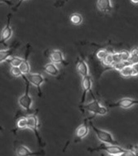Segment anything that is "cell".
<instances>
[{"label":"cell","mask_w":138,"mask_h":156,"mask_svg":"<svg viewBox=\"0 0 138 156\" xmlns=\"http://www.w3.org/2000/svg\"><path fill=\"white\" fill-rule=\"evenodd\" d=\"M90 152L104 151L112 156H134L131 150L124 149L119 145L114 144H102V145L96 148H89L87 150Z\"/></svg>","instance_id":"1"},{"label":"cell","mask_w":138,"mask_h":156,"mask_svg":"<svg viewBox=\"0 0 138 156\" xmlns=\"http://www.w3.org/2000/svg\"><path fill=\"white\" fill-rule=\"evenodd\" d=\"M22 78L25 81V91L24 94L21 96L19 99V104L21 107H22L24 110L29 111L32 107V100L30 95L29 94V89H30V82L28 80L27 76L25 74H23Z\"/></svg>","instance_id":"2"},{"label":"cell","mask_w":138,"mask_h":156,"mask_svg":"<svg viewBox=\"0 0 138 156\" xmlns=\"http://www.w3.org/2000/svg\"><path fill=\"white\" fill-rule=\"evenodd\" d=\"M90 125L93 131L95 132L97 138L100 141H102L103 143L119 145L118 143L114 139L113 136L110 132L98 128L94 125L92 122H90Z\"/></svg>","instance_id":"3"},{"label":"cell","mask_w":138,"mask_h":156,"mask_svg":"<svg viewBox=\"0 0 138 156\" xmlns=\"http://www.w3.org/2000/svg\"><path fill=\"white\" fill-rule=\"evenodd\" d=\"M80 108L86 110L89 112L94 113L95 115H105L108 113V110L106 107L103 106L100 104L99 102L96 99H94L91 102H89L86 105H82Z\"/></svg>","instance_id":"4"},{"label":"cell","mask_w":138,"mask_h":156,"mask_svg":"<svg viewBox=\"0 0 138 156\" xmlns=\"http://www.w3.org/2000/svg\"><path fill=\"white\" fill-rule=\"evenodd\" d=\"M28 120V128L32 129L36 136L37 141L40 146H44L41 136L39 131V120L37 117L36 113L29 115L27 116Z\"/></svg>","instance_id":"5"},{"label":"cell","mask_w":138,"mask_h":156,"mask_svg":"<svg viewBox=\"0 0 138 156\" xmlns=\"http://www.w3.org/2000/svg\"><path fill=\"white\" fill-rule=\"evenodd\" d=\"M135 105H138V100L131 98H123L114 103L109 104L108 106L111 108L119 107L124 109H128Z\"/></svg>","instance_id":"6"},{"label":"cell","mask_w":138,"mask_h":156,"mask_svg":"<svg viewBox=\"0 0 138 156\" xmlns=\"http://www.w3.org/2000/svg\"><path fill=\"white\" fill-rule=\"evenodd\" d=\"M14 150L17 156H42L45 154L44 151L39 152H34L30 150L27 147L22 144H19L15 143L14 144Z\"/></svg>","instance_id":"7"},{"label":"cell","mask_w":138,"mask_h":156,"mask_svg":"<svg viewBox=\"0 0 138 156\" xmlns=\"http://www.w3.org/2000/svg\"><path fill=\"white\" fill-rule=\"evenodd\" d=\"M28 80L30 83L36 87L39 92V95H41V86L44 82V78L41 74L39 73H28L25 75Z\"/></svg>","instance_id":"8"},{"label":"cell","mask_w":138,"mask_h":156,"mask_svg":"<svg viewBox=\"0 0 138 156\" xmlns=\"http://www.w3.org/2000/svg\"><path fill=\"white\" fill-rule=\"evenodd\" d=\"M82 93L81 99H80V104L82 105L85 101L87 92L91 90L92 79H91V77L89 75L82 77Z\"/></svg>","instance_id":"9"},{"label":"cell","mask_w":138,"mask_h":156,"mask_svg":"<svg viewBox=\"0 0 138 156\" xmlns=\"http://www.w3.org/2000/svg\"><path fill=\"white\" fill-rule=\"evenodd\" d=\"M11 14L8 15L7 23L2 30L1 44H5L11 37L12 35V30L10 26Z\"/></svg>","instance_id":"10"},{"label":"cell","mask_w":138,"mask_h":156,"mask_svg":"<svg viewBox=\"0 0 138 156\" xmlns=\"http://www.w3.org/2000/svg\"><path fill=\"white\" fill-rule=\"evenodd\" d=\"M49 58H50L51 62L53 63H61L64 65H66L65 59L64 58L62 52L59 50H52L50 51L49 55Z\"/></svg>","instance_id":"11"},{"label":"cell","mask_w":138,"mask_h":156,"mask_svg":"<svg viewBox=\"0 0 138 156\" xmlns=\"http://www.w3.org/2000/svg\"><path fill=\"white\" fill-rule=\"evenodd\" d=\"M89 133V127L86 122H84L78 126L76 129L75 136L77 140H80L87 136Z\"/></svg>","instance_id":"12"},{"label":"cell","mask_w":138,"mask_h":156,"mask_svg":"<svg viewBox=\"0 0 138 156\" xmlns=\"http://www.w3.org/2000/svg\"><path fill=\"white\" fill-rule=\"evenodd\" d=\"M97 7L103 12H109L113 9L111 0H97Z\"/></svg>","instance_id":"13"},{"label":"cell","mask_w":138,"mask_h":156,"mask_svg":"<svg viewBox=\"0 0 138 156\" xmlns=\"http://www.w3.org/2000/svg\"><path fill=\"white\" fill-rule=\"evenodd\" d=\"M29 47H27V50L25 51V57L23 58V62L19 67L21 71H22V73L25 75H26L28 73H30V67L28 62V58H29V53H30Z\"/></svg>","instance_id":"14"},{"label":"cell","mask_w":138,"mask_h":156,"mask_svg":"<svg viewBox=\"0 0 138 156\" xmlns=\"http://www.w3.org/2000/svg\"><path fill=\"white\" fill-rule=\"evenodd\" d=\"M76 68L78 72L80 74L82 77L89 75V68L87 63L85 62V61L83 60H79L77 63Z\"/></svg>","instance_id":"15"},{"label":"cell","mask_w":138,"mask_h":156,"mask_svg":"<svg viewBox=\"0 0 138 156\" xmlns=\"http://www.w3.org/2000/svg\"><path fill=\"white\" fill-rule=\"evenodd\" d=\"M44 71L50 76H56L59 74V70L55 63H49L45 65L43 68Z\"/></svg>","instance_id":"16"},{"label":"cell","mask_w":138,"mask_h":156,"mask_svg":"<svg viewBox=\"0 0 138 156\" xmlns=\"http://www.w3.org/2000/svg\"><path fill=\"white\" fill-rule=\"evenodd\" d=\"M119 72L120 74L124 78L134 77L133 68L131 63L125 66L124 68H122L120 71H119Z\"/></svg>","instance_id":"17"},{"label":"cell","mask_w":138,"mask_h":156,"mask_svg":"<svg viewBox=\"0 0 138 156\" xmlns=\"http://www.w3.org/2000/svg\"><path fill=\"white\" fill-rule=\"evenodd\" d=\"M14 48L8 49L5 50H1L0 51V62L2 63L4 61H6L9 58L10 56L12 55L14 51Z\"/></svg>","instance_id":"18"},{"label":"cell","mask_w":138,"mask_h":156,"mask_svg":"<svg viewBox=\"0 0 138 156\" xmlns=\"http://www.w3.org/2000/svg\"><path fill=\"white\" fill-rule=\"evenodd\" d=\"M28 128V120L27 117L19 118L16 122V129H23Z\"/></svg>","instance_id":"19"},{"label":"cell","mask_w":138,"mask_h":156,"mask_svg":"<svg viewBox=\"0 0 138 156\" xmlns=\"http://www.w3.org/2000/svg\"><path fill=\"white\" fill-rule=\"evenodd\" d=\"M70 20L73 24L78 26L82 23V15L78 13H73L71 15Z\"/></svg>","instance_id":"20"},{"label":"cell","mask_w":138,"mask_h":156,"mask_svg":"<svg viewBox=\"0 0 138 156\" xmlns=\"http://www.w3.org/2000/svg\"><path fill=\"white\" fill-rule=\"evenodd\" d=\"M102 62L105 66H107L109 68L111 69L112 66L114 63L113 53H109Z\"/></svg>","instance_id":"21"},{"label":"cell","mask_w":138,"mask_h":156,"mask_svg":"<svg viewBox=\"0 0 138 156\" xmlns=\"http://www.w3.org/2000/svg\"><path fill=\"white\" fill-rule=\"evenodd\" d=\"M23 60V58H20L19 57L14 56L11 58L7 59V62L11 65L12 67H19Z\"/></svg>","instance_id":"22"},{"label":"cell","mask_w":138,"mask_h":156,"mask_svg":"<svg viewBox=\"0 0 138 156\" xmlns=\"http://www.w3.org/2000/svg\"><path fill=\"white\" fill-rule=\"evenodd\" d=\"M129 62L131 64L138 62V48L133 49L130 51V58L129 59Z\"/></svg>","instance_id":"23"},{"label":"cell","mask_w":138,"mask_h":156,"mask_svg":"<svg viewBox=\"0 0 138 156\" xmlns=\"http://www.w3.org/2000/svg\"><path fill=\"white\" fill-rule=\"evenodd\" d=\"M10 73L14 77H19L23 76L22 71H21L19 67H12L10 69Z\"/></svg>","instance_id":"24"},{"label":"cell","mask_w":138,"mask_h":156,"mask_svg":"<svg viewBox=\"0 0 138 156\" xmlns=\"http://www.w3.org/2000/svg\"><path fill=\"white\" fill-rule=\"evenodd\" d=\"M108 53H109V52L107 51L106 50L101 49L97 52L96 54V56H97V58L100 60V61H102L106 57Z\"/></svg>","instance_id":"25"},{"label":"cell","mask_w":138,"mask_h":156,"mask_svg":"<svg viewBox=\"0 0 138 156\" xmlns=\"http://www.w3.org/2000/svg\"><path fill=\"white\" fill-rule=\"evenodd\" d=\"M132 65L133 68L134 76H138V62L132 63Z\"/></svg>","instance_id":"26"},{"label":"cell","mask_w":138,"mask_h":156,"mask_svg":"<svg viewBox=\"0 0 138 156\" xmlns=\"http://www.w3.org/2000/svg\"><path fill=\"white\" fill-rule=\"evenodd\" d=\"M134 156H138V146H135L131 149Z\"/></svg>","instance_id":"27"},{"label":"cell","mask_w":138,"mask_h":156,"mask_svg":"<svg viewBox=\"0 0 138 156\" xmlns=\"http://www.w3.org/2000/svg\"><path fill=\"white\" fill-rule=\"evenodd\" d=\"M25 1V0H19V2L17 3V5H16V6L15 7L13 10H16L19 7V6L22 4V2H23V1Z\"/></svg>","instance_id":"28"},{"label":"cell","mask_w":138,"mask_h":156,"mask_svg":"<svg viewBox=\"0 0 138 156\" xmlns=\"http://www.w3.org/2000/svg\"><path fill=\"white\" fill-rule=\"evenodd\" d=\"M1 2L5 3L6 5H13L12 3L9 0H1Z\"/></svg>","instance_id":"29"},{"label":"cell","mask_w":138,"mask_h":156,"mask_svg":"<svg viewBox=\"0 0 138 156\" xmlns=\"http://www.w3.org/2000/svg\"><path fill=\"white\" fill-rule=\"evenodd\" d=\"M132 3L134 5H138V0H131Z\"/></svg>","instance_id":"30"}]
</instances>
